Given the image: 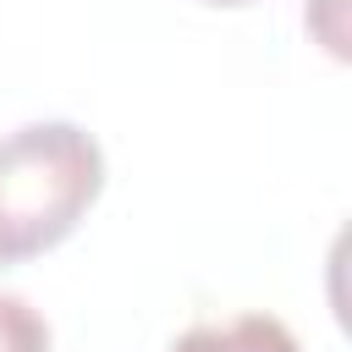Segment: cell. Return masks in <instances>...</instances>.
<instances>
[{"label": "cell", "instance_id": "obj_1", "mask_svg": "<svg viewBox=\"0 0 352 352\" xmlns=\"http://www.w3.org/2000/svg\"><path fill=\"white\" fill-rule=\"evenodd\" d=\"M104 192V148L77 121H28L0 138V270L60 248Z\"/></svg>", "mask_w": 352, "mask_h": 352}, {"label": "cell", "instance_id": "obj_2", "mask_svg": "<svg viewBox=\"0 0 352 352\" xmlns=\"http://www.w3.org/2000/svg\"><path fill=\"white\" fill-rule=\"evenodd\" d=\"M170 352H302L297 336L275 314H236L220 324H192L170 341Z\"/></svg>", "mask_w": 352, "mask_h": 352}, {"label": "cell", "instance_id": "obj_3", "mask_svg": "<svg viewBox=\"0 0 352 352\" xmlns=\"http://www.w3.org/2000/svg\"><path fill=\"white\" fill-rule=\"evenodd\" d=\"M0 352H50L44 314L16 292H0Z\"/></svg>", "mask_w": 352, "mask_h": 352}, {"label": "cell", "instance_id": "obj_4", "mask_svg": "<svg viewBox=\"0 0 352 352\" xmlns=\"http://www.w3.org/2000/svg\"><path fill=\"white\" fill-rule=\"evenodd\" d=\"M204 6H253V0H204Z\"/></svg>", "mask_w": 352, "mask_h": 352}]
</instances>
